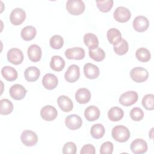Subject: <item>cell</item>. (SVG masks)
<instances>
[{
    "label": "cell",
    "instance_id": "obj_1",
    "mask_svg": "<svg viewBox=\"0 0 154 154\" xmlns=\"http://www.w3.org/2000/svg\"><path fill=\"white\" fill-rule=\"evenodd\" d=\"M111 135L116 141L120 143H124L129 140L131 134L128 128L123 125H118L112 128Z\"/></svg>",
    "mask_w": 154,
    "mask_h": 154
},
{
    "label": "cell",
    "instance_id": "obj_2",
    "mask_svg": "<svg viewBox=\"0 0 154 154\" xmlns=\"http://www.w3.org/2000/svg\"><path fill=\"white\" fill-rule=\"evenodd\" d=\"M66 9L72 15H79L85 10V4L81 0H69L66 2Z\"/></svg>",
    "mask_w": 154,
    "mask_h": 154
},
{
    "label": "cell",
    "instance_id": "obj_3",
    "mask_svg": "<svg viewBox=\"0 0 154 154\" xmlns=\"http://www.w3.org/2000/svg\"><path fill=\"white\" fill-rule=\"evenodd\" d=\"M130 76L131 79L136 82H143L147 79L149 72L143 67H136L131 70Z\"/></svg>",
    "mask_w": 154,
    "mask_h": 154
},
{
    "label": "cell",
    "instance_id": "obj_4",
    "mask_svg": "<svg viewBox=\"0 0 154 154\" xmlns=\"http://www.w3.org/2000/svg\"><path fill=\"white\" fill-rule=\"evenodd\" d=\"M138 96L137 92L134 91H128L123 94L119 97V103L123 106H129L137 102Z\"/></svg>",
    "mask_w": 154,
    "mask_h": 154
},
{
    "label": "cell",
    "instance_id": "obj_5",
    "mask_svg": "<svg viewBox=\"0 0 154 154\" xmlns=\"http://www.w3.org/2000/svg\"><path fill=\"white\" fill-rule=\"evenodd\" d=\"M20 140L24 145L31 147L36 144L38 141V137L34 132L31 130H25L21 134Z\"/></svg>",
    "mask_w": 154,
    "mask_h": 154
},
{
    "label": "cell",
    "instance_id": "obj_6",
    "mask_svg": "<svg viewBox=\"0 0 154 154\" xmlns=\"http://www.w3.org/2000/svg\"><path fill=\"white\" fill-rule=\"evenodd\" d=\"M113 16L116 20L123 23L128 22L130 19L131 17V13L128 8L120 6L118 7L115 10Z\"/></svg>",
    "mask_w": 154,
    "mask_h": 154
},
{
    "label": "cell",
    "instance_id": "obj_7",
    "mask_svg": "<svg viewBox=\"0 0 154 154\" xmlns=\"http://www.w3.org/2000/svg\"><path fill=\"white\" fill-rule=\"evenodd\" d=\"M26 19L25 11L20 8H16L12 10L10 15V20L14 25H20Z\"/></svg>",
    "mask_w": 154,
    "mask_h": 154
},
{
    "label": "cell",
    "instance_id": "obj_8",
    "mask_svg": "<svg viewBox=\"0 0 154 154\" xmlns=\"http://www.w3.org/2000/svg\"><path fill=\"white\" fill-rule=\"evenodd\" d=\"M8 61L15 65L21 64L23 60V54L21 50L17 48L10 49L7 52Z\"/></svg>",
    "mask_w": 154,
    "mask_h": 154
},
{
    "label": "cell",
    "instance_id": "obj_9",
    "mask_svg": "<svg viewBox=\"0 0 154 154\" xmlns=\"http://www.w3.org/2000/svg\"><path fill=\"white\" fill-rule=\"evenodd\" d=\"M58 115L57 109L52 105H46L40 110V116L42 118L48 122L55 120Z\"/></svg>",
    "mask_w": 154,
    "mask_h": 154
},
{
    "label": "cell",
    "instance_id": "obj_10",
    "mask_svg": "<svg viewBox=\"0 0 154 154\" xmlns=\"http://www.w3.org/2000/svg\"><path fill=\"white\" fill-rule=\"evenodd\" d=\"M80 71L79 67L76 64L70 65L64 74L65 79L70 83L76 82L79 78Z\"/></svg>",
    "mask_w": 154,
    "mask_h": 154
},
{
    "label": "cell",
    "instance_id": "obj_11",
    "mask_svg": "<svg viewBox=\"0 0 154 154\" xmlns=\"http://www.w3.org/2000/svg\"><path fill=\"white\" fill-rule=\"evenodd\" d=\"M66 126L70 130H76L80 128L82 124V120L80 116L76 114H71L66 117L65 119Z\"/></svg>",
    "mask_w": 154,
    "mask_h": 154
},
{
    "label": "cell",
    "instance_id": "obj_12",
    "mask_svg": "<svg viewBox=\"0 0 154 154\" xmlns=\"http://www.w3.org/2000/svg\"><path fill=\"white\" fill-rule=\"evenodd\" d=\"M65 55L69 60H82L85 57V51L80 47H75L66 50Z\"/></svg>",
    "mask_w": 154,
    "mask_h": 154
},
{
    "label": "cell",
    "instance_id": "obj_13",
    "mask_svg": "<svg viewBox=\"0 0 154 154\" xmlns=\"http://www.w3.org/2000/svg\"><path fill=\"white\" fill-rule=\"evenodd\" d=\"M27 91L25 88L20 84L13 85L10 88V95L14 100H21L23 99L26 95Z\"/></svg>",
    "mask_w": 154,
    "mask_h": 154
},
{
    "label": "cell",
    "instance_id": "obj_14",
    "mask_svg": "<svg viewBox=\"0 0 154 154\" xmlns=\"http://www.w3.org/2000/svg\"><path fill=\"white\" fill-rule=\"evenodd\" d=\"M131 149L135 154H142L147 150V144L144 140L137 138L131 143Z\"/></svg>",
    "mask_w": 154,
    "mask_h": 154
},
{
    "label": "cell",
    "instance_id": "obj_15",
    "mask_svg": "<svg viewBox=\"0 0 154 154\" xmlns=\"http://www.w3.org/2000/svg\"><path fill=\"white\" fill-rule=\"evenodd\" d=\"M133 27L138 32L146 31L149 25V22L147 17L143 16H138L133 20Z\"/></svg>",
    "mask_w": 154,
    "mask_h": 154
},
{
    "label": "cell",
    "instance_id": "obj_16",
    "mask_svg": "<svg viewBox=\"0 0 154 154\" xmlns=\"http://www.w3.org/2000/svg\"><path fill=\"white\" fill-rule=\"evenodd\" d=\"M58 80L57 77L52 73H46L42 79L43 87L48 90H53L57 86Z\"/></svg>",
    "mask_w": 154,
    "mask_h": 154
},
{
    "label": "cell",
    "instance_id": "obj_17",
    "mask_svg": "<svg viewBox=\"0 0 154 154\" xmlns=\"http://www.w3.org/2000/svg\"><path fill=\"white\" fill-rule=\"evenodd\" d=\"M84 73L88 79H94L97 78L100 74V70L97 66L91 63H87L84 66Z\"/></svg>",
    "mask_w": 154,
    "mask_h": 154
},
{
    "label": "cell",
    "instance_id": "obj_18",
    "mask_svg": "<svg viewBox=\"0 0 154 154\" xmlns=\"http://www.w3.org/2000/svg\"><path fill=\"white\" fill-rule=\"evenodd\" d=\"M29 59L32 62H37L42 57V49L37 45H32L28 48L27 51Z\"/></svg>",
    "mask_w": 154,
    "mask_h": 154
},
{
    "label": "cell",
    "instance_id": "obj_19",
    "mask_svg": "<svg viewBox=\"0 0 154 154\" xmlns=\"http://www.w3.org/2000/svg\"><path fill=\"white\" fill-rule=\"evenodd\" d=\"M75 99L79 103H87L91 99V93L86 88H79L75 93Z\"/></svg>",
    "mask_w": 154,
    "mask_h": 154
},
{
    "label": "cell",
    "instance_id": "obj_20",
    "mask_svg": "<svg viewBox=\"0 0 154 154\" xmlns=\"http://www.w3.org/2000/svg\"><path fill=\"white\" fill-rule=\"evenodd\" d=\"M106 36L109 42L113 46H116L122 40L120 31L115 28L109 29L107 31Z\"/></svg>",
    "mask_w": 154,
    "mask_h": 154
},
{
    "label": "cell",
    "instance_id": "obj_21",
    "mask_svg": "<svg viewBox=\"0 0 154 154\" xmlns=\"http://www.w3.org/2000/svg\"><path fill=\"white\" fill-rule=\"evenodd\" d=\"M57 103L60 109L64 112H69L72 110L73 104L72 100L66 96L61 95L57 99Z\"/></svg>",
    "mask_w": 154,
    "mask_h": 154
},
{
    "label": "cell",
    "instance_id": "obj_22",
    "mask_svg": "<svg viewBox=\"0 0 154 154\" xmlns=\"http://www.w3.org/2000/svg\"><path fill=\"white\" fill-rule=\"evenodd\" d=\"M100 114L99 109L94 105L89 106L84 111V116L87 120L89 122H94L98 119L100 116Z\"/></svg>",
    "mask_w": 154,
    "mask_h": 154
},
{
    "label": "cell",
    "instance_id": "obj_23",
    "mask_svg": "<svg viewBox=\"0 0 154 154\" xmlns=\"http://www.w3.org/2000/svg\"><path fill=\"white\" fill-rule=\"evenodd\" d=\"M40 75L39 69L35 66H31L26 69L24 72V76L28 82H34L37 81Z\"/></svg>",
    "mask_w": 154,
    "mask_h": 154
},
{
    "label": "cell",
    "instance_id": "obj_24",
    "mask_svg": "<svg viewBox=\"0 0 154 154\" xmlns=\"http://www.w3.org/2000/svg\"><path fill=\"white\" fill-rule=\"evenodd\" d=\"M3 78L8 81H13L17 78L18 73L16 70L11 66H4L1 69Z\"/></svg>",
    "mask_w": 154,
    "mask_h": 154
},
{
    "label": "cell",
    "instance_id": "obj_25",
    "mask_svg": "<svg viewBox=\"0 0 154 154\" xmlns=\"http://www.w3.org/2000/svg\"><path fill=\"white\" fill-rule=\"evenodd\" d=\"M84 42L85 45L89 48V50H92L97 48L99 46V40L96 35L93 33H87L84 35Z\"/></svg>",
    "mask_w": 154,
    "mask_h": 154
},
{
    "label": "cell",
    "instance_id": "obj_26",
    "mask_svg": "<svg viewBox=\"0 0 154 154\" xmlns=\"http://www.w3.org/2000/svg\"><path fill=\"white\" fill-rule=\"evenodd\" d=\"M65 66L64 59L58 55H54L52 57L50 62V67L54 71L60 72Z\"/></svg>",
    "mask_w": 154,
    "mask_h": 154
},
{
    "label": "cell",
    "instance_id": "obj_27",
    "mask_svg": "<svg viewBox=\"0 0 154 154\" xmlns=\"http://www.w3.org/2000/svg\"><path fill=\"white\" fill-rule=\"evenodd\" d=\"M124 115L123 109L118 106L112 107L108 111V117L112 122H117L120 120Z\"/></svg>",
    "mask_w": 154,
    "mask_h": 154
},
{
    "label": "cell",
    "instance_id": "obj_28",
    "mask_svg": "<svg viewBox=\"0 0 154 154\" xmlns=\"http://www.w3.org/2000/svg\"><path fill=\"white\" fill-rule=\"evenodd\" d=\"M37 31L35 27L33 26H26L24 27L20 32L21 37L26 41H29L32 40L36 35Z\"/></svg>",
    "mask_w": 154,
    "mask_h": 154
},
{
    "label": "cell",
    "instance_id": "obj_29",
    "mask_svg": "<svg viewBox=\"0 0 154 154\" xmlns=\"http://www.w3.org/2000/svg\"><path fill=\"white\" fill-rule=\"evenodd\" d=\"M105 132L104 126L100 123L93 125L90 129L91 137L95 139H99L103 137Z\"/></svg>",
    "mask_w": 154,
    "mask_h": 154
},
{
    "label": "cell",
    "instance_id": "obj_30",
    "mask_svg": "<svg viewBox=\"0 0 154 154\" xmlns=\"http://www.w3.org/2000/svg\"><path fill=\"white\" fill-rule=\"evenodd\" d=\"M13 109L12 102L7 99H3L0 101V114L7 115L10 114Z\"/></svg>",
    "mask_w": 154,
    "mask_h": 154
},
{
    "label": "cell",
    "instance_id": "obj_31",
    "mask_svg": "<svg viewBox=\"0 0 154 154\" xmlns=\"http://www.w3.org/2000/svg\"><path fill=\"white\" fill-rule=\"evenodd\" d=\"M135 56L137 60L141 62L149 61L151 58V54L148 49L145 48H140L136 51Z\"/></svg>",
    "mask_w": 154,
    "mask_h": 154
},
{
    "label": "cell",
    "instance_id": "obj_32",
    "mask_svg": "<svg viewBox=\"0 0 154 154\" xmlns=\"http://www.w3.org/2000/svg\"><path fill=\"white\" fill-rule=\"evenodd\" d=\"M90 57L96 61H101L104 60L105 57V51L99 47L92 50H89Z\"/></svg>",
    "mask_w": 154,
    "mask_h": 154
},
{
    "label": "cell",
    "instance_id": "obj_33",
    "mask_svg": "<svg viewBox=\"0 0 154 154\" xmlns=\"http://www.w3.org/2000/svg\"><path fill=\"white\" fill-rule=\"evenodd\" d=\"M113 49L114 52L119 55H125L129 49L128 43L126 40L122 38L121 42L118 45L114 46Z\"/></svg>",
    "mask_w": 154,
    "mask_h": 154
},
{
    "label": "cell",
    "instance_id": "obj_34",
    "mask_svg": "<svg viewBox=\"0 0 154 154\" xmlns=\"http://www.w3.org/2000/svg\"><path fill=\"white\" fill-rule=\"evenodd\" d=\"M96 5L99 10L103 13H106L110 11L113 6L114 1L112 0L96 1Z\"/></svg>",
    "mask_w": 154,
    "mask_h": 154
},
{
    "label": "cell",
    "instance_id": "obj_35",
    "mask_svg": "<svg viewBox=\"0 0 154 154\" xmlns=\"http://www.w3.org/2000/svg\"><path fill=\"white\" fill-rule=\"evenodd\" d=\"M50 46L54 49H61L64 45V40L60 35H54L51 37L49 40Z\"/></svg>",
    "mask_w": 154,
    "mask_h": 154
},
{
    "label": "cell",
    "instance_id": "obj_36",
    "mask_svg": "<svg viewBox=\"0 0 154 154\" xmlns=\"http://www.w3.org/2000/svg\"><path fill=\"white\" fill-rule=\"evenodd\" d=\"M143 106L147 110H153L154 109V96L153 94H147L145 95L142 99Z\"/></svg>",
    "mask_w": 154,
    "mask_h": 154
},
{
    "label": "cell",
    "instance_id": "obj_37",
    "mask_svg": "<svg viewBox=\"0 0 154 154\" xmlns=\"http://www.w3.org/2000/svg\"><path fill=\"white\" fill-rule=\"evenodd\" d=\"M130 117L134 121H140L144 117L143 111L138 107L133 108L130 111Z\"/></svg>",
    "mask_w": 154,
    "mask_h": 154
},
{
    "label": "cell",
    "instance_id": "obj_38",
    "mask_svg": "<svg viewBox=\"0 0 154 154\" xmlns=\"http://www.w3.org/2000/svg\"><path fill=\"white\" fill-rule=\"evenodd\" d=\"M62 151L64 154H75L76 153V144L71 141L67 142L64 145Z\"/></svg>",
    "mask_w": 154,
    "mask_h": 154
},
{
    "label": "cell",
    "instance_id": "obj_39",
    "mask_svg": "<svg viewBox=\"0 0 154 154\" xmlns=\"http://www.w3.org/2000/svg\"><path fill=\"white\" fill-rule=\"evenodd\" d=\"M113 152V144L110 141L103 143L100 147V153L101 154H111Z\"/></svg>",
    "mask_w": 154,
    "mask_h": 154
},
{
    "label": "cell",
    "instance_id": "obj_40",
    "mask_svg": "<svg viewBox=\"0 0 154 154\" xmlns=\"http://www.w3.org/2000/svg\"><path fill=\"white\" fill-rule=\"evenodd\" d=\"M81 154L84 153H90V154H94L95 153V147L90 144L84 145L80 152Z\"/></svg>",
    "mask_w": 154,
    "mask_h": 154
}]
</instances>
